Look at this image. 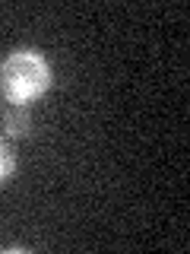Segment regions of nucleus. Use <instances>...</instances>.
I'll list each match as a JSON object with an SVG mask.
<instances>
[{"mask_svg":"<svg viewBox=\"0 0 190 254\" xmlns=\"http://www.w3.org/2000/svg\"><path fill=\"white\" fill-rule=\"evenodd\" d=\"M29 130H32V111H29V105H10V108H6V115H3V133H6V137L19 140V137H29Z\"/></svg>","mask_w":190,"mask_h":254,"instance_id":"f03ea898","label":"nucleus"},{"mask_svg":"<svg viewBox=\"0 0 190 254\" xmlns=\"http://www.w3.org/2000/svg\"><path fill=\"white\" fill-rule=\"evenodd\" d=\"M13 172H16V153H13L10 140L0 137V185H6L13 178Z\"/></svg>","mask_w":190,"mask_h":254,"instance_id":"7ed1b4c3","label":"nucleus"},{"mask_svg":"<svg viewBox=\"0 0 190 254\" xmlns=\"http://www.w3.org/2000/svg\"><path fill=\"white\" fill-rule=\"evenodd\" d=\"M54 86V67L38 48H13L0 61V92L13 105H29L38 102Z\"/></svg>","mask_w":190,"mask_h":254,"instance_id":"f257e3e1","label":"nucleus"}]
</instances>
